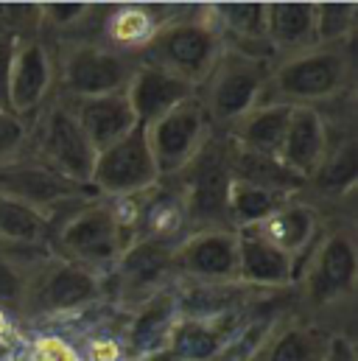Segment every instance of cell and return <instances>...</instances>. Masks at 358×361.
I'll return each instance as SVG.
<instances>
[{"mask_svg":"<svg viewBox=\"0 0 358 361\" xmlns=\"http://www.w3.org/2000/svg\"><path fill=\"white\" fill-rule=\"evenodd\" d=\"M20 42V34L14 31H0V106L8 109V71H11V56Z\"/></svg>","mask_w":358,"mask_h":361,"instance_id":"d590c367","label":"cell"},{"mask_svg":"<svg viewBox=\"0 0 358 361\" xmlns=\"http://www.w3.org/2000/svg\"><path fill=\"white\" fill-rule=\"evenodd\" d=\"M65 101V98H62ZM85 137L95 154L112 143H118L123 135H129L137 126L135 109L126 98V90L109 92V95H95V98H82V101H68Z\"/></svg>","mask_w":358,"mask_h":361,"instance_id":"7402d4cb","label":"cell"},{"mask_svg":"<svg viewBox=\"0 0 358 361\" xmlns=\"http://www.w3.org/2000/svg\"><path fill=\"white\" fill-rule=\"evenodd\" d=\"M336 336L322 322L300 311H285L247 361H328Z\"/></svg>","mask_w":358,"mask_h":361,"instance_id":"2e32d148","label":"cell"},{"mask_svg":"<svg viewBox=\"0 0 358 361\" xmlns=\"http://www.w3.org/2000/svg\"><path fill=\"white\" fill-rule=\"evenodd\" d=\"M54 87L56 65L51 45L39 37H20L8 71V109L17 118L31 121L51 101Z\"/></svg>","mask_w":358,"mask_h":361,"instance_id":"9a60e30c","label":"cell"},{"mask_svg":"<svg viewBox=\"0 0 358 361\" xmlns=\"http://www.w3.org/2000/svg\"><path fill=\"white\" fill-rule=\"evenodd\" d=\"M196 92L199 90L190 82L179 79V76L163 71V68L146 65V62H137V68H135V73L126 85V98L135 109L137 123H143V126L168 115L174 106L185 104Z\"/></svg>","mask_w":358,"mask_h":361,"instance_id":"ffe728a7","label":"cell"},{"mask_svg":"<svg viewBox=\"0 0 358 361\" xmlns=\"http://www.w3.org/2000/svg\"><path fill=\"white\" fill-rule=\"evenodd\" d=\"M266 42L274 59L314 48V3H266Z\"/></svg>","mask_w":358,"mask_h":361,"instance_id":"4316f807","label":"cell"},{"mask_svg":"<svg viewBox=\"0 0 358 361\" xmlns=\"http://www.w3.org/2000/svg\"><path fill=\"white\" fill-rule=\"evenodd\" d=\"M230 169H233V180L252 182V185H261V188L285 193V196H305L308 190V185L300 177H294L277 157L249 152L233 140H230Z\"/></svg>","mask_w":358,"mask_h":361,"instance_id":"83f0119b","label":"cell"},{"mask_svg":"<svg viewBox=\"0 0 358 361\" xmlns=\"http://www.w3.org/2000/svg\"><path fill=\"white\" fill-rule=\"evenodd\" d=\"M207 8L224 37V48L274 62L266 42V3H218Z\"/></svg>","mask_w":358,"mask_h":361,"instance_id":"cb8c5ba5","label":"cell"},{"mask_svg":"<svg viewBox=\"0 0 358 361\" xmlns=\"http://www.w3.org/2000/svg\"><path fill=\"white\" fill-rule=\"evenodd\" d=\"M288 199H294V196L268 190V188L252 185V182L233 180V185H230V202H227L230 224H233V230L258 227L264 219H268V216H271L277 207H283Z\"/></svg>","mask_w":358,"mask_h":361,"instance_id":"4dcf8cb0","label":"cell"},{"mask_svg":"<svg viewBox=\"0 0 358 361\" xmlns=\"http://www.w3.org/2000/svg\"><path fill=\"white\" fill-rule=\"evenodd\" d=\"M356 3H314L316 45H345L356 34Z\"/></svg>","mask_w":358,"mask_h":361,"instance_id":"1f68e13d","label":"cell"},{"mask_svg":"<svg viewBox=\"0 0 358 361\" xmlns=\"http://www.w3.org/2000/svg\"><path fill=\"white\" fill-rule=\"evenodd\" d=\"M328 361H356V350H353V339L339 334L333 339V348H331V356Z\"/></svg>","mask_w":358,"mask_h":361,"instance_id":"8d00e7d4","label":"cell"},{"mask_svg":"<svg viewBox=\"0 0 358 361\" xmlns=\"http://www.w3.org/2000/svg\"><path fill=\"white\" fill-rule=\"evenodd\" d=\"M20 361H82V359H79V353L68 342H62L56 336H42V339L31 342V348L23 353Z\"/></svg>","mask_w":358,"mask_h":361,"instance_id":"e575fe53","label":"cell"},{"mask_svg":"<svg viewBox=\"0 0 358 361\" xmlns=\"http://www.w3.org/2000/svg\"><path fill=\"white\" fill-rule=\"evenodd\" d=\"M268 73L271 59L224 48L216 68L196 92L216 132H227L266 98Z\"/></svg>","mask_w":358,"mask_h":361,"instance_id":"8992f818","label":"cell"},{"mask_svg":"<svg viewBox=\"0 0 358 361\" xmlns=\"http://www.w3.org/2000/svg\"><path fill=\"white\" fill-rule=\"evenodd\" d=\"M213 123L199 101V95L187 98L185 104L174 106L168 115L157 118L146 126V140L160 171V180L179 174L213 137Z\"/></svg>","mask_w":358,"mask_h":361,"instance_id":"4fadbf2b","label":"cell"},{"mask_svg":"<svg viewBox=\"0 0 358 361\" xmlns=\"http://www.w3.org/2000/svg\"><path fill=\"white\" fill-rule=\"evenodd\" d=\"M311 188L328 193L336 202L353 193V188H356V137H353V129L339 132L336 140L331 137L325 163H322L316 180L311 182Z\"/></svg>","mask_w":358,"mask_h":361,"instance_id":"f1b7e54d","label":"cell"},{"mask_svg":"<svg viewBox=\"0 0 358 361\" xmlns=\"http://www.w3.org/2000/svg\"><path fill=\"white\" fill-rule=\"evenodd\" d=\"M25 154L56 171L59 177L90 185L95 149L85 137L73 109L62 98H51L31 121H28V143Z\"/></svg>","mask_w":358,"mask_h":361,"instance_id":"52a82bcc","label":"cell"},{"mask_svg":"<svg viewBox=\"0 0 358 361\" xmlns=\"http://www.w3.org/2000/svg\"><path fill=\"white\" fill-rule=\"evenodd\" d=\"M171 180L177 182L182 193L190 230L233 227L227 210L233 169H230V137L224 132H213V137L202 146V152Z\"/></svg>","mask_w":358,"mask_h":361,"instance_id":"5b68a950","label":"cell"},{"mask_svg":"<svg viewBox=\"0 0 358 361\" xmlns=\"http://www.w3.org/2000/svg\"><path fill=\"white\" fill-rule=\"evenodd\" d=\"M104 297H106V274H98L51 255L34 277L25 322L73 317L92 308Z\"/></svg>","mask_w":358,"mask_h":361,"instance_id":"8fae6325","label":"cell"},{"mask_svg":"<svg viewBox=\"0 0 358 361\" xmlns=\"http://www.w3.org/2000/svg\"><path fill=\"white\" fill-rule=\"evenodd\" d=\"M25 143H28V121L0 106V166L25 154Z\"/></svg>","mask_w":358,"mask_h":361,"instance_id":"d6a6232c","label":"cell"},{"mask_svg":"<svg viewBox=\"0 0 358 361\" xmlns=\"http://www.w3.org/2000/svg\"><path fill=\"white\" fill-rule=\"evenodd\" d=\"M177 283H238V233L233 227L190 230L174 252Z\"/></svg>","mask_w":358,"mask_h":361,"instance_id":"5bb4252c","label":"cell"},{"mask_svg":"<svg viewBox=\"0 0 358 361\" xmlns=\"http://www.w3.org/2000/svg\"><path fill=\"white\" fill-rule=\"evenodd\" d=\"M51 255L79 264L98 274H109L126 250V238L118 227L109 199H90L70 210L54 230L48 241Z\"/></svg>","mask_w":358,"mask_h":361,"instance_id":"277c9868","label":"cell"},{"mask_svg":"<svg viewBox=\"0 0 358 361\" xmlns=\"http://www.w3.org/2000/svg\"><path fill=\"white\" fill-rule=\"evenodd\" d=\"M48 258H51V250L45 247L0 244V311L8 319L25 322L34 277Z\"/></svg>","mask_w":358,"mask_h":361,"instance_id":"603a6c76","label":"cell"},{"mask_svg":"<svg viewBox=\"0 0 358 361\" xmlns=\"http://www.w3.org/2000/svg\"><path fill=\"white\" fill-rule=\"evenodd\" d=\"M238 233V283L255 291H288L297 280V264L264 241L252 227Z\"/></svg>","mask_w":358,"mask_h":361,"instance_id":"44dd1931","label":"cell"},{"mask_svg":"<svg viewBox=\"0 0 358 361\" xmlns=\"http://www.w3.org/2000/svg\"><path fill=\"white\" fill-rule=\"evenodd\" d=\"M328 143H331V126L325 112L316 106H294L277 160L311 188V182L316 180L325 163Z\"/></svg>","mask_w":358,"mask_h":361,"instance_id":"e0dca14e","label":"cell"},{"mask_svg":"<svg viewBox=\"0 0 358 361\" xmlns=\"http://www.w3.org/2000/svg\"><path fill=\"white\" fill-rule=\"evenodd\" d=\"M291 109L294 106L283 104V101H261L252 112H247L224 135L249 152L277 157L283 137H285V129H288V121H291Z\"/></svg>","mask_w":358,"mask_h":361,"instance_id":"484cf974","label":"cell"},{"mask_svg":"<svg viewBox=\"0 0 358 361\" xmlns=\"http://www.w3.org/2000/svg\"><path fill=\"white\" fill-rule=\"evenodd\" d=\"M8 359V350H6V348H0V361H6Z\"/></svg>","mask_w":358,"mask_h":361,"instance_id":"74e56055","label":"cell"},{"mask_svg":"<svg viewBox=\"0 0 358 361\" xmlns=\"http://www.w3.org/2000/svg\"><path fill=\"white\" fill-rule=\"evenodd\" d=\"M51 241V227L34 207L0 193V244L8 247H45Z\"/></svg>","mask_w":358,"mask_h":361,"instance_id":"f546056e","label":"cell"},{"mask_svg":"<svg viewBox=\"0 0 358 361\" xmlns=\"http://www.w3.org/2000/svg\"><path fill=\"white\" fill-rule=\"evenodd\" d=\"M56 65V90L65 101H82L95 95L126 90L137 56L109 48L92 39H70L62 42L59 54H54Z\"/></svg>","mask_w":358,"mask_h":361,"instance_id":"ba28073f","label":"cell"},{"mask_svg":"<svg viewBox=\"0 0 358 361\" xmlns=\"http://www.w3.org/2000/svg\"><path fill=\"white\" fill-rule=\"evenodd\" d=\"M0 193L42 213L51 230L79 204L98 199L90 185H76L59 177L31 154H20L17 160L0 166Z\"/></svg>","mask_w":358,"mask_h":361,"instance_id":"30bf717a","label":"cell"},{"mask_svg":"<svg viewBox=\"0 0 358 361\" xmlns=\"http://www.w3.org/2000/svg\"><path fill=\"white\" fill-rule=\"evenodd\" d=\"M252 230L300 267L322 230V216L316 204H311L305 196H294Z\"/></svg>","mask_w":358,"mask_h":361,"instance_id":"d6986e66","label":"cell"},{"mask_svg":"<svg viewBox=\"0 0 358 361\" xmlns=\"http://www.w3.org/2000/svg\"><path fill=\"white\" fill-rule=\"evenodd\" d=\"M160 8L163 6H112V8H106L104 45L137 56L152 42L157 28L174 14V11H160Z\"/></svg>","mask_w":358,"mask_h":361,"instance_id":"d4e9b609","label":"cell"},{"mask_svg":"<svg viewBox=\"0 0 358 361\" xmlns=\"http://www.w3.org/2000/svg\"><path fill=\"white\" fill-rule=\"evenodd\" d=\"M157 182H160V171L154 166L143 123H137L118 143L101 149L95 154L92 174H90V188L101 199L135 196L154 188Z\"/></svg>","mask_w":358,"mask_h":361,"instance_id":"7c38bea8","label":"cell"},{"mask_svg":"<svg viewBox=\"0 0 358 361\" xmlns=\"http://www.w3.org/2000/svg\"><path fill=\"white\" fill-rule=\"evenodd\" d=\"M221 54H224V37L210 8L193 6L190 11L182 8L174 11L157 28L152 42L137 54V62L163 68L199 90Z\"/></svg>","mask_w":358,"mask_h":361,"instance_id":"3957f363","label":"cell"},{"mask_svg":"<svg viewBox=\"0 0 358 361\" xmlns=\"http://www.w3.org/2000/svg\"><path fill=\"white\" fill-rule=\"evenodd\" d=\"M353 85V54L345 45H314L271 62L264 101H283L291 106H316L345 98Z\"/></svg>","mask_w":358,"mask_h":361,"instance_id":"7a4b0ae2","label":"cell"},{"mask_svg":"<svg viewBox=\"0 0 358 361\" xmlns=\"http://www.w3.org/2000/svg\"><path fill=\"white\" fill-rule=\"evenodd\" d=\"M356 280L358 250L353 224H322L314 247L297 267L294 288L300 291V314L331 328L328 322L339 319L342 311L350 314Z\"/></svg>","mask_w":358,"mask_h":361,"instance_id":"6da1fadb","label":"cell"},{"mask_svg":"<svg viewBox=\"0 0 358 361\" xmlns=\"http://www.w3.org/2000/svg\"><path fill=\"white\" fill-rule=\"evenodd\" d=\"M182 238H140L123 250L106 274V297L126 314L154 294L177 286L174 252Z\"/></svg>","mask_w":358,"mask_h":361,"instance_id":"9c48e42d","label":"cell"},{"mask_svg":"<svg viewBox=\"0 0 358 361\" xmlns=\"http://www.w3.org/2000/svg\"><path fill=\"white\" fill-rule=\"evenodd\" d=\"M95 8L98 6H87V3H48V6H39V17H42V25L54 31H68V28H76L82 20L92 17Z\"/></svg>","mask_w":358,"mask_h":361,"instance_id":"836d02e7","label":"cell"},{"mask_svg":"<svg viewBox=\"0 0 358 361\" xmlns=\"http://www.w3.org/2000/svg\"><path fill=\"white\" fill-rule=\"evenodd\" d=\"M179 300L177 286L154 294L143 305H137L129 314V325L123 328V345H126V361L152 359L171 348V336L177 331Z\"/></svg>","mask_w":358,"mask_h":361,"instance_id":"ac0fdd59","label":"cell"}]
</instances>
